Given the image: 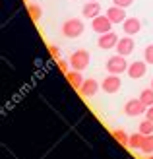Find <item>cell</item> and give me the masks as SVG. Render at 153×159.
Returning a JSON list of instances; mask_svg holds the SVG:
<instances>
[{
    "label": "cell",
    "mask_w": 153,
    "mask_h": 159,
    "mask_svg": "<svg viewBox=\"0 0 153 159\" xmlns=\"http://www.w3.org/2000/svg\"><path fill=\"white\" fill-rule=\"evenodd\" d=\"M83 21L78 20V18H72V20H66L62 23V35L68 37V39H76L83 33Z\"/></svg>",
    "instance_id": "cell-1"
},
{
    "label": "cell",
    "mask_w": 153,
    "mask_h": 159,
    "mask_svg": "<svg viewBox=\"0 0 153 159\" xmlns=\"http://www.w3.org/2000/svg\"><path fill=\"white\" fill-rule=\"evenodd\" d=\"M128 62H126V57H122V54H115V57H110L107 60V72L109 74H116L120 76L122 72H128Z\"/></svg>",
    "instance_id": "cell-2"
},
{
    "label": "cell",
    "mask_w": 153,
    "mask_h": 159,
    "mask_svg": "<svg viewBox=\"0 0 153 159\" xmlns=\"http://www.w3.org/2000/svg\"><path fill=\"white\" fill-rule=\"evenodd\" d=\"M89 58H91V54L87 52L85 49H79V51H76V52H72V57H70V66L74 68V70H85L87 66H89Z\"/></svg>",
    "instance_id": "cell-3"
},
{
    "label": "cell",
    "mask_w": 153,
    "mask_h": 159,
    "mask_svg": "<svg viewBox=\"0 0 153 159\" xmlns=\"http://www.w3.org/2000/svg\"><path fill=\"white\" fill-rule=\"evenodd\" d=\"M110 27H112V21L107 18V14H105V16L101 14V16H97V18H93V20H91V29L95 31V33H99V35L109 33Z\"/></svg>",
    "instance_id": "cell-4"
},
{
    "label": "cell",
    "mask_w": 153,
    "mask_h": 159,
    "mask_svg": "<svg viewBox=\"0 0 153 159\" xmlns=\"http://www.w3.org/2000/svg\"><path fill=\"white\" fill-rule=\"evenodd\" d=\"M147 111V107L142 103V99H128L124 105V113L128 116H140Z\"/></svg>",
    "instance_id": "cell-5"
},
{
    "label": "cell",
    "mask_w": 153,
    "mask_h": 159,
    "mask_svg": "<svg viewBox=\"0 0 153 159\" xmlns=\"http://www.w3.org/2000/svg\"><path fill=\"white\" fill-rule=\"evenodd\" d=\"M116 54H122V57H128V54H132L134 52V39L130 35H126L122 39H118V43H116Z\"/></svg>",
    "instance_id": "cell-6"
},
{
    "label": "cell",
    "mask_w": 153,
    "mask_h": 159,
    "mask_svg": "<svg viewBox=\"0 0 153 159\" xmlns=\"http://www.w3.org/2000/svg\"><path fill=\"white\" fill-rule=\"evenodd\" d=\"M147 72V62H142V60H136L128 66V76L132 80H138V78H143Z\"/></svg>",
    "instance_id": "cell-7"
},
{
    "label": "cell",
    "mask_w": 153,
    "mask_h": 159,
    "mask_svg": "<svg viewBox=\"0 0 153 159\" xmlns=\"http://www.w3.org/2000/svg\"><path fill=\"white\" fill-rule=\"evenodd\" d=\"M120 85H122V82H120V78L116 74H110L103 80V91L105 93H116L120 89Z\"/></svg>",
    "instance_id": "cell-8"
},
{
    "label": "cell",
    "mask_w": 153,
    "mask_h": 159,
    "mask_svg": "<svg viewBox=\"0 0 153 159\" xmlns=\"http://www.w3.org/2000/svg\"><path fill=\"white\" fill-rule=\"evenodd\" d=\"M107 18H109L112 23H124V21H126V12H124V8L112 4L109 10H107Z\"/></svg>",
    "instance_id": "cell-9"
},
{
    "label": "cell",
    "mask_w": 153,
    "mask_h": 159,
    "mask_svg": "<svg viewBox=\"0 0 153 159\" xmlns=\"http://www.w3.org/2000/svg\"><path fill=\"white\" fill-rule=\"evenodd\" d=\"M116 43H118V37H116V33H112V31L99 35V41H97L99 49H115Z\"/></svg>",
    "instance_id": "cell-10"
},
{
    "label": "cell",
    "mask_w": 153,
    "mask_h": 159,
    "mask_svg": "<svg viewBox=\"0 0 153 159\" xmlns=\"http://www.w3.org/2000/svg\"><path fill=\"white\" fill-rule=\"evenodd\" d=\"M97 91H99V82H97V80H93V78L85 80V82L82 84V87H79V93H82L83 97H93Z\"/></svg>",
    "instance_id": "cell-11"
},
{
    "label": "cell",
    "mask_w": 153,
    "mask_h": 159,
    "mask_svg": "<svg viewBox=\"0 0 153 159\" xmlns=\"http://www.w3.org/2000/svg\"><path fill=\"white\" fill-rule=\"evenodd\" d=\"M122 29H124V33L126 35H136V33H140V29H142V21L138 18H126V21L122 23Z\"/></svg>",
    "instance_id": "cell-12"
},
{
    "label": "cell",
    "mask_w": 153,
    "mask_h": 159,
    "mask_svg": "<svg viewBox=\"0 0 153 159\" xmlns=\"http://www.w3.org/2000/svg\"><path fill=\"white\" fill-rule=\"evenodd\" d=\"M82 14H83V18H89V20L101 16V6H99V2H91V0H89V2L82 8Z\"/></svg>",
    "instance_id": "cell-13"
},
{
    "label": "cell",
    "mask_w": 153,
    "mask_h": 159,
    "mask_svg": "<svg viewBox=\"0 0 153 159\" xmlns=\"http://www.w3.org/2000/svg\"><path fill=\"white\" fill-rule=\"evenodd\" d=\"M66 80L72 84V87H76V89H79V87H82V84L85 82L83 76H82V72H79V70H74V68H72L70 72L66 74Z\"/></svg>",
    "instance_id": "cell-14"
},
{
    "label": "cell",
    "mask_w": 153,
    "mask_h": 159,
    "mask_svg": "<svg viewBox=\"0 0 153 159\" xmlns=\"http://www.w3.org/2000/svg\"><path fill=\"white\" fill-rule=\"evenodd\" d=\"M143 138H146V136H143V134L138 130L136 134H132V136H130V142H128V148H130V149H142Z\"/></svg>",
    "instance_id": "cell-15"
},
{
    "label": "cell",
    "mask_w": 153,
    "mask_h": 159,
    "mask_svg": "<svg viewBox=\"0 0 153 159\" xmlns=\"http://www.w3.org/2000/svg\"><path fill=\"white\" fill-rule=\"evenodd\" d=\"M27 12H29L31 20H33L35 23L43 18V10H41V6H37V4H27Z\"/></svg>",
    "instance_id": "cell-16"
},
{
    "label": "cell",
    "mask_w": 153,
    "mask_h": 159,
    "mask_svg": "<svg viewBox=\"0 0 153 159\" xmlns=\"http://www.w3.org/2000/svg\"><path fill=\"white\" fill-rule=\"evenodd\" d=\"M140 99H142V103L146 107H151L153 105V87H151V89H149V87H146V89L140 93Z\"/></svg>",
    "instance_id": "cell-17"
},
{
    "label": "cell",
    "mask_w": 153,
    "mask_h": 159,
    "mask_svg": "<svg viewBox=\"0 0 153 159\" xmlns=\"http://www.w3.org/2000/svg\"><path fill=\"white\" fill-rule=\"evenodd\" d=\"M112 138H115L118 144H122V146H128V142H130V136L124 132V130H112Z\"/></svg>",
    "instance_id": "cell-18"
},
{
    "label": "cell",
    "mask_w": 153,
    "mask_h": 159,
    "mask_svg": "<svg viewBox=\"0 0 153 159\" xmlns=\"http://www.w3.org/2000/svg\"><path fill=\"white\" fill-rule=\"evenodd\" d=\"M142 152L151 155L153 153V134H149V136L143 138V144H142Z\"/></svg>",
    "instance_id": "cell-19"
},
{
    "label": "cell",
    "mask_w": 153,
    "mask_h": 159,
    "mask_svg": "<svg viewBox=\"0 0 153 159\" xmlns=\"http://www.w3.org/2000/svg\"><path fill=\"white\" fill-rule=\"evenodd\" d=\"M140 132L143 134V136H149V134H153V122L149 120V118H146L143 122H140Z\"/></svg>",
    "instance_id": "cell-20"
},
{
    "label": "cell",
    "mask_w": 153,
    "mask_h": 159,
    "mask_svg": "<svg viewBox=\"0 0 153 159\" xmlns=\"http://www.w3.org/2000/svg\"><path fill=\"white\" fill-rule=\"evenodd\" d=\"M143 60H146L147 64H153V45L146 47V51H143Z\"/></svg>",
    "instance_id": "cell-21"
},
{
    "label": "cell",
    "mask_w": 153,
    "mask_h": 159,
    "mask_svg": "<svg viewBox=\"0 0 153 159\" xmlns=\"http://www.w3.org/2000/svg\"><path fill=\"white\" fill-rule=\"evenodd\" d=\"M112 4L115 6H120V8H128L134 4V0H112Z\"/></svg>",
    "instance_id": "cell-22"
},
{
    "label": "cell",
    "mask_w": 153,
    "mask_h": 159,
    "mask_svg": "<svg viewBox=\"0 0 153 159\" xmlns=\"http://www.w3.org/2000/svg\"><path fill=\"white\" fill-rule=\"evenodd\" d=\"M49 52H51V57H52L54 60H58V58H60V51H58V47L49 45Z\"/></svg>",
    "instance_id": "cell-23"
},
{
    "label": "cell",
    "mask_w": 153,
    "mask_h": 159,
    "mask_svg": "<svg viewBox=\"0 0 153 159\" xmlns=\"http://www.w3.org/2000/svg\"><path fill=\"white\" fill-rule=\"evenodd\" d=\"M58 68L62 70L64 74H68V72H70V70H68V62H66V60H60V58H58Z\"/></svg>",
    "instance_id": "cell-24"
},
{
    "label": "cell",
    "mask_w": 153,
    "mask_h": 159,
    "mask_svg": "<svg viewBox=\"0 0 153 159\" xmlns=\"http://www.w3.org/2000/svg\"><path fill=\"white\" fill-rule=\"evenodd\" d=\"M146 118H149V120L153 122V105L147 107V111H146Z\"/></svg>",
    "instance_id": "cell-25"
},
{
    "label": "cell",
    "mask_w": 153,
    "mask_h": 159,
    "mask_svg": "<svg viewBox=\"0 0 153 159\" xmlns=\"http://www.w3.org/2000/svg\"><path fill=\"white\" fill-rule=\"evenodd\" d=\"M146 159H153V155H147V157H146Z\"/></svg>",
    "instance_id": "cell-26"
},
{
    "label": "cell",
    "mask_w": 153,
    "mask_h": 159,
    "mask_svg": "<svg viewBox=\"0 0 153 159\" xmlns=\"http://www.w3.org/2000/svg\"><path fill=\"white\" fill-rule=\"evenodd\" d=\"M91 2H99V0H91Z\"/></svg>",
    "instance_id": "cell-27"
},
{
    "label": "cell",
    "mask_w": 153,
    "mask_h": 159,
    "mask_svg": "<svg viewBox=\"0 0 153 159\" xmlns=\"http://www.w3.org/2000/svg\"><path fill=\"white\" fill-rule=\"evenodd\" d=\"M151 87H153V82H151Z\"/></svg>",
    "instance_id": "cell-28"
},
{
    "label": "cell",
    "mask_w": 153,
    "mask_h": 159,
    "mask_svg": "<svg viewBox=\"0 0 153 159\" xmlns=\"http://www.w3.org/2000/svg\"><path fill=\"white\" fill-rule=\"evenodd\" d=\"M25 2H29V0H25Z\"/></svg>",
    "instance_id": "cell-29"
}]
</instances>
